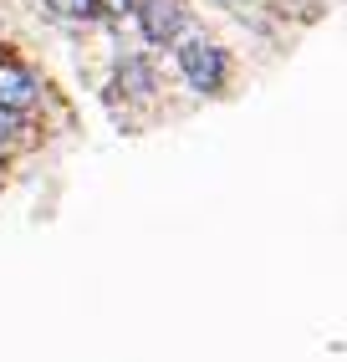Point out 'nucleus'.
<instances>
[{
    "label": "nucleus",
    "mask_w": 347,
    "mask_h": 362,
    "mask_svg": "<svg viewBox=\"0 0 347 362\" xmlns=\"http://www.w3.org/2000/svg\"><path fill=\"white\" fill-rule=\"evenodd\" d=\"M179 71L189 77L194 92H220L225 87V52H220L215 41H205V36H189L179 46Z\"/></svg>",
    "instance_id": "1"
},
{
    "label": "nucleus",
    "mask_w": 347,
    "mask_h": 362,
    "mask_svg": "<svg viewBox=\"0 0 347 362\" xmlns=\"http://www.w3.org/2000/svg\"><path fill=\"white\" fill-rule=\"evenodd\" d=\"M133 16H138V26H143V41H174L184 31V6L179 0H133Z\"/></svg>",
    "instance_id": "2"
},
{
    "label": "nucleus",
    "mask_w": 347,
    "mask_h": 362,
    "mask_svg": "<svg viewBox=\"0 0 347 362\" xmlns=\"http://www.w3.org/2000/svg\"><path fill=\"white\" fill-rule=\"evenodd\" d=\"M36 77L26 66H16V62H0V107H11V112H21V107H31L36 103Z\"/></svg>",
    "instance_id": "3"
},
{
    "label": "nucleus",
    "mask_w": 347,
    "mask_h": 362,
    "mask_svg": "<svg viewBox=\"0 0 347 362\" xmlns=\"http://www.w3.org/2000/svg\"><path fill=\"white\" fill-rule=\"evenodd\" d=\"M57 16H67V21H87V16H97V0H46Z\"/></svg>",
    "instance_id": "4"
},
{
    "label": "nucleus",
    "mask_w": 347,
    "mask_h": 362,
    "mask_svg": "<svg viewBox=\"0 0 347 362\" xmlns=\"http://www.w3.org/2000/svg\"><path fill=\"white\" fill-rule=\"evenodd\" d=\"M16 128H21V117H16L11 107H0V143H11V138H16Z\"/></svg>",
    "instance_id": "5"
},
{
    "label": "nucleus",
    "mask_w": 347,
    "mask_h": 362,
    "mask_svg": "<svg viewBox=\"0 0 347 362\" xmlns=\"http://www.w3.org/2000/svg\"><path fill=\"white\" fill-rule=\"evenodd\" d=\"M97 11H113V16H123V11H133V0H97Z\"/></svg>",
    "instance_id": "6"
}]
</instances>
